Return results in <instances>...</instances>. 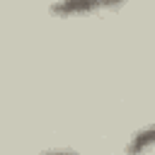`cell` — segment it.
Returning a JSON list of instances; mask_svg holds the SVG:
<instances>
[{
	"label": "cell",
	"instance_id": "6da1fadb",
	"mask_svg": "<svg viewBox=\"0 0 155 155\" xmlns=\"http://www.w3.org/2000/svg\"><path fill=\"white\" fill-rule=\"evenodd\" d=\"M150 148H155V124H148L145 128L133 133L126 145V155H145Z\"/></svg>",
	"mask_w": 155,
	"mask_h": 155
},
{
	"label": "cell",
	"instance_id": "3957f363",
	"mask_svg": "<svg viewBox=\"0 0 155 155\" xmlns=\"http://www.w3.org/2000/svg\"><path fill=\"white\" fill-rule=\"evenodd\" d=\"M41 155H78L75 150H46V153H41Z\"/></svg>",
	"mask_w": 155,
	"mask_h": 155
},
{
	"label": "cell",
	"instance_id": "7a4b0ae2",
	"mask_svg": "<svg viewBox=\"0 0 155 155\" xmlns=\"http://www.w3.org/2000/svg\"><path fill=\"white\" fill-rule=\"evenodd\" d=\"M94 7H99V5L97 2H65V5H53L51 12H61V15H65V12H90Z\"/></svg>",
	"mask_w": 155,
	"mask_h": 155
}]
</instances>
